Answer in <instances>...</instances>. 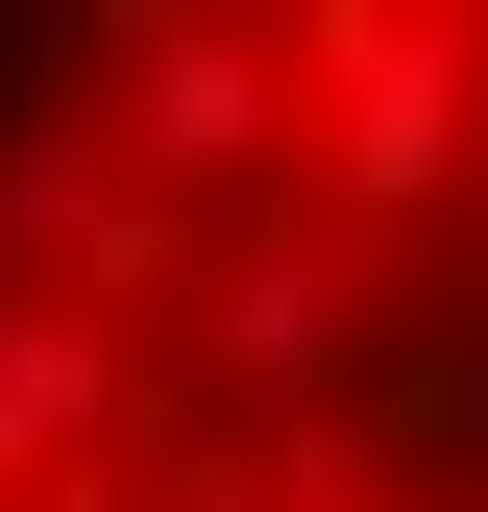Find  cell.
<instances>
[{"label": "cell", "instance_id": "obj_1", "mask_svg": "<svg viewBox=\"0 0 488 512\" xmlns=\"http://www.w3.org/2000/svg\"><path fill=\"white\" fill-rule=\"evenodd\" d=\"M0 512H488V0H0Z\"/></svg>", "mask_w": 488, "mask_h": 512}]
</instances>
